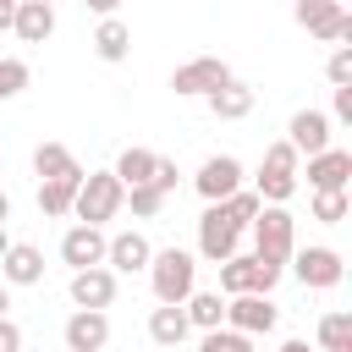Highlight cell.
<instances>
[{
    "instance_id": "1",
    "label": "cell",
    "mask_w": 352,
    "mask_h": 352,
    "mask_svg": "<svg viewBox=\"0 0 352 352\" xmlns=\"http://www.w3.org/2000/svg\"><path fill=\"white\" fill-rule=\"evenodd\" d=\"M148 280H154L160 302H187L198 292V264L182 248H160V253H148Z\"/></svg>"
},
{
    "instance_id": "2",
    "label": "cell",
    "mask_w": 352,
    "mask_h": 352,
    "mask_svg": "<svg viewBox=\"0 0 352 352\" xmlns=\"http://www.w3.org/2000/svg\"><path fill=\"white\" fill-rule=\"evenodd\" d=\"M121 204H126V187L116 182V170H88L82 187H77V198H72V214L82 226H104Z\"/></svg>"
},
{
    "instance_id": "3",
    "label": "cell",
    "mask_w": 352,
    "mask_h": 352,
    "mask_svg": "<svg viewBox=\"0 0 352 352\" xmlns=\"http://www.w3.org/2000/svg\"><path fill=\"white\" fill-rule=\"evenodd\" d=\"M253 253L270 258V264H286L297 253V226H292V214L280 204H258V214H253Z\"/></svg>"
},
{
    "instance_id": "4",
    "label": "cell",
    "mask_w": 352,
    "mask_h": 352,
    "mask_svg": "<svg viewBox=\"0 0 352 352\" xmlns=\"http://www.w3.org/2000/svg\"><path fill=\"white\" fill-rule=\"evenodd\" d=\"M253 192H258L264 204H286V198L297 192V148H292L286 138L264 148V165H258V176H253Z\"/></svg>"
},
{
    "instance_id": "5",
    "label": "cell",
    "mask_w": 352,
    "mask_h": 352,
    "mask_svg": "<svg viewBox=\"0 0 352 352\" xmlns=\"http://www.w3.org/2000/svg\"><path fill=\"white\" fill-rule=\"evenodd\" d=\"M280 270H286V264H270V258H258V253H231V258L220 264V292H226V297H236V292H270V286L280 280Z\"/></svg>"
},
{
    "instance_id": "6",
    "label": "cell",
    "mask_w": 352,
    "mask_h": 352,
    "mask_svg": "<svg viewBox=\"0 0 352 352\" xmlns=\"http://www.w3.org/2000/svg\"><path fill=\"white\" fill-rule=\"evenodd\" d=\"M236 242H242V226L226 214V204H209V209L198 214V253H204L209 264H226V258L236 253Z\"/></svg>"
},
{
    "instance_id": "7",
    "label": "cell",
    "mask_w": 352,
    "mask_h": 352,
    "mask_svg": "<svg viewBox=\"0 0 352 352\" xmlns=\"http://www.w3.org/2000/svg\"><path fill=\"white\" fill-rule=\"evenodd\" d=\"M292 16H297V28H308V38H324V44L352 38V16L341 0H297Z\"/></svg>"
},
{
    "instance_id": "8",
    "label": "cell",
    "mask_w": 352,
    "mask_h": 352,
    "mask_svg": "<svg viewBox=\"0 0 352 352\" xmlns=\"http://www.w3.org/2000/svg\"><path fill=\"white\" fill-rule=\"evenodd\" d=\"M275 319H280V308L270 302V292H236L226 302V324L242 330V336H270Z\"/></svg>"
},
{
    "instance_id": "9",
    "label": "cell",
    "mask_w": 352,
    "mask_h": 352,
    "mask_svg": "<svg viewBox=\"0 0 352 352\" xmlns=\"http://www.w3.org/2000/svg\"><path fill=\"white\" fill-rule=\"evenodd\" d=\"M231 77V66L220 60V55H198V60H187V66H176V77H170V88L182 94V99H204V94H214L220 82Z\"/></svg>"
},
{
    "instance_id": "10",
    "label": "cell",
    "mask_w": 352,
    "mask_h": 352,
    "mask_svg": "<svg viewBox=\"0 0 352 352\" xmlns=\"http://www.w3.org/2000/svg\"><path fill=\"white\" fill-rule=\"evenodd\" d=\"M292 270H297V280L314 286V292H330V286H341V275H346L336 248H302V253L292 258Z\"/></svg>"
},
{
    "instance_id": "11",
    "label": "cell",
    "mask_w": 352,
    "mask_h": 352,
    "mask_svg": "<svg viewBox=\"0 0 352 352\" xmlns=\"http://www.w3.org/2000/svg\"><path fill=\"white\" fill-rule=\"evenodd\" d=\"M346 176H352V154H346V148H319V154H308V187H314V192H346Z\"/></svg>"
},
{
    "instance_id": "12",
    "label": "cell",
    "mask_w": 352,
    "mask_h": 352,
    "mask_svg": "<svg viewBox=\"0 0 352 352\" xmlns=\"http://www.w3.org/2000/svg\"><path fill=\"white\" fill-rule=\"evenodd\" d=\"M192 187H198L209 204L231 198V192L242 187V160H231V154H214V160H204V170L192 176Z\"/></svg>"
},
{
    "instance_id": "13",
    "label": "cell",
    "mask_w": 352,
    "mask_h": 352,
    "mask_svg": "<svg viewBox=\"0 0 352 352\" xmlns=\"http://www.w3.org/2000/svg\"><path fill=\"white\" fill-rule=\"evenodd\" d=\"M72 302L77 308H110L116 302V270H104V264L72 270Z\"/></svg>"
},
{
    "instance_id": "14",
    "label": "cell",
    "mask_w": 352,
    "mask_h": 352,
    "mask_svg": "<svg viewBox=\"0 0 352 352\" xmlns=\"http://www.w3.org/2000/svg\"><path fill=\"white\" fill-rule=\"evenodd\" d=\"M148 236L143 231H116L110 242H104V264L116 270V275H138V270H148Z\"/></svg>"
},
{
    "instance_id": "15",
    "label": "cell",
    "mask_w": 352,
    "mask_h": 352,
    "mask_svg": "<svg viewBox=\"0 0 352 352\" xmlns=\"http://www.w3.org/2000/svg\"><path fill=\"white\" fill-rule=\"evenodd\" d=\"M104 341H110L104 308H77V314L66 319V346H72V352H104Z\"/></svg>"
},
{
    "instance_id": "16",
    "label": "cell",
    "mask_w": 352,
    "mask_h": 352,
    "mask_svg": "<svg viewBox=\"0 0 352 352\" xmlns=\"http://www.w3.org/2000/svg\"><path fill=\"white\" fill-rule=\"evenodd\" d=\"M104 231L99 226H72L66 236H60V258L72 264V270H88V264H104Z\"/></svg>"
},
{
    "instance_id": "17",
    "label": "cell",
    "mask_w": 352,
    "mask_h": 352,
    "mask_svg": "<svg viewBox=\"0 0 352 352\" xmlns=\"http://www.w3.org/2000/svg\"><path fill=\"white\" fill-rule=\"evenodd\" d=\"M0 275H6L11 286H38V280H44V253H38L33 242H11V248L0 253Z\"/></svg>"
},
{
    "instance_id": "18",
    "label": "cell",
    "mask_w": 352,
    "mask_h": 352,
    "mask_svg": "<svg viewBox=\"0 0 352 352\" xmlns=\"http://www.w3.org/2000/svg\"><path fill=\"white\" fill-rule=\"evenodd\" d=\"M204 104H209L214 121H242V116H253V88L236 82V77H226L214 94H204Z\"/></svg>"
},
{
    "instance_id": "19",
    "label": "cell",
    "mask_w": 352,
    "mask_h": 352,
    "mask_svg": "<svg viewBox=\"0 0 352 352\" xmlns=\"http://www.w3.org/2000/svg\"><path fill=\"white\" fill-rule=\"evenodd\" d=\"M286 132H292L286 143H292L297 154H319V148H330V116H324V110H297Z\"/></svg>"
},
{
    "instance_id": "20",
    "label": "cell",
    "mask_w": 352,
    "mask_h": 352,
    "mask_svg": "<svg viewBox=\"0 0 352 352\" xmlns=\"http://www.w3.org/2000/svg\"><path fill=\"white\" fill-rule=\"evenodd\" d=\"M11 28H16L22 44H44V38L55 33V6H44V0H16Z\"/></svg>"
},
{
    "instance_id": "21",
    "label": "cell",
    "mask_w": 352,
    "mask_h": 352,
    "mask_svg": "<svg viewBox=\"0 0 352 352\" xmlns=\"http://www.w3.org/2000/svg\"><path fill=\"white\" fill-rule=\"evenodd\" d=\"M77 187H82V170H66V176H50V182H38V214H50V220L72 214V198H77Z\"/></svg>"
},
{
    "instance_id": "22",
    "label": "cell",
    "mask_w": 352,
    "mask_h": 352,
    "mask_svg": "<svg viewBox=\"0 0 352 352\" xmlns=\"http://www.w3.org/2000/svg\"><path fill=\"white\" fill-rule=\"evenodd\" d=\"M187 330H192V324H187V308H182V302H160V308L148 314V336H154L160 346H182Z\"/></svg>"
},
{
    "instance_id": "23",
    "label": "cell",
    "mask_w": 352,
    "mask_h": 352,
    "mask_svg": "<svg viewBox=\"0 0 352 352\" xmlns=\"http://www.w3.org/2000/svg\"><path fill=\"white\" fill-rule=\"evenodd\" d=\"M94 55H99V60H110V66L132 55V33H126V22H121V16H104V22L94 28Z\"/></svg>"
},
{
    "instance_id": "24",
    "label": "cell",
    "mask_w": 352,
    "mask_h": 352,
    "mask_svg": "<svg viewBox=\"0 0 352 352\" xmlns=\"http://www.w3.org/2000/svg\"><path fill=\"white\" fill-rule=\"evenodd\" d=\"M182 308H187V324H198V330H214V324L226 319V302H220V292H192Z\"/></svg>"
},
{
    "instance_id": "25",
    "label": "cell",
    "mask_w": 352,
    "mask_h": 352,
    "mask_svg": "<svg viewBox=\"0 0 352 352\" xmlns=\"http://www.w3.org/2000/svg\"><path fill=\"white\" fill-rule=\"evenodd\" d=\"M33 170L50 182V176H66V170H77V160H72V148H66V143H38V148H33Z\"/></svg>"
},
{
    "instance_id": "26",
    "label": "cell",
    "mask_w": 352,
    "mask_h": 352,
    "mask_svg": "<svg viewBox=\"0 0 352 352\" xmlns=\"http://www.w3.org/2000/svg\"><path fill=\"white\" fill-rule=\"evenodd\" d=\"M154 160H160V154H148V148H126V154L116 160V182H121V187L148 182V176H154Z\"/></svg>"
},
{
    "instance_id": "27",
    "label": "cell",
    "mask_w": 352,
    "mask_h": 352,
    "mask_svg": "<svg viewBox=\"0 0 352 352\" xmlns=\"http://www.w3.org/2000/svg\"><path fill=\"white\" fill-rule=\"evenodd\" d=\"M319 352H352V314H324L319 319Z\"/></svg>"
},
{
    "instance_id": "28",
    "label": "cell",
    "mask_w": 352,
    "mask_h": 352,
    "mask_svg": "<svg viewBox=\"0 0 352 352\" xmlns=\"http://www.w3.org/2000/svg\"><path fill=\"white\" fill-rule=\"evenodd\" d=\"M126 198H132V214H138V220H154V214L165 209V192H160L154 182H138V187H126Z\"/></svg>"
},
{
    "instance_id": "29",
    "label": "cell",
    "mask_w": 352,
    "mask_h": 352,
    "mask_svg": "<svg viewBox=\"0 0 352 352\" xmlns=\"http://www.w3.org/2000/svg\"><path fill=\"white\" fill-rule=\"evenodd\" d=\"M198 352H253V336H242V330H204V346Z\"/></svg>"
},
{
    "instance_id": "30",
    "label": "cell",
    "mask_w": 352,
    "mask_h": 352,
    "mask_svg": "<svg viewBox=\"0 0 352 352\" xmlns=\"http://www.w3.org/2000/svg\"><path fill=\"white\" fill-rule=\"evenodd\" d=\"M220 204H226V214H231L236 226H253V214H258V204H264V198H258V192H248V187H236V192H231V198H220Z\"/></svg>"
},
{
    "instance_id": "31",
    "label": "cell",
    "mask_w": 352,
    "mask_h": 352,
    "mask_svg": "<svg viewBox=\"0 0 352 352\" xmlns=\"http://www.w3.org/2000/svg\"><path fill=\"white\" fill-rule=\"evenodd\" d=\"M314 220L341 226V220H346V192H314Z\"/></svg>"
},
{
    "instance_id": "32",
    "label": "cell",
    "mask_w": 352,
    "mask_h": 352,
    "mask_svg": "<svg viewBox=\"0 0 352 352\" xmlns=\"http://www.w3.org/2000/svg\"><path fill=\"white\" fill-rule=\"evenodd\" d=\"M28 60H0V99H16L22 88H28Z\"/></svg>"
},
{
    "instance_id": "33",
    "label": "cell",
    "mask_w": 352,
    "mask_h": 352,
    "mask_svg": "<svg viewBox=\"0 0 352 352\" xmlns=\"http://www.w3.org/2000/svg\"><path fill=\"white\" fill-rule=\"evenodd\" d=\"M324 72H330V82H336V88H346V82H352V44H336V55H330V66H324Z\"/></svg>"
},
{
    "instance_id": "34",
    "label": "cell",
    "mask_w": 352,
    "mask_h": 352,
    "mask_svg": "<svg viewBox=\"0 0 352 352\" xmlns=\"http://www.w3.org/2000/svg\"><path fill=\"white\" fill-rule=\"evenodd\" d=\"M0 352H22V330H16L6 314H0Z\"/></svg>"
},
{
    "instance_id": "35",
    "label": "cell",
    "mask_w": 352,
    "mask_h": 352,
    "mask_svg": "<svg viewBox=\"0 0 352 352\" xmlns=\"http://www.w3.org/2000/svg\"><path fill=\"white\" fill-rule=\"evenodd\" d=\"M336 121H352V82L336 88Z\"/></svg>"
},
{
    "instance_id": "36",
    "label": "cell",
    "mask_w": 352,
    "mask_h": 352,
    "mask_svg": "<svg viewBox=\"0 0 352 352\" xmlns=\"http://www.w3.org/2000/svg\"><path fill=\"white\" fill-rule=\"evenodd\" d=\"M82 6H88V11H99V16H116V6H121V0H82Z\"/></svg>"
},
{
    "instance_id": "37",
    "label": "cell",
    "mask_w": 352,
    "mask_h": 352,
    "mask_svg": "<svg viewBox=\"0 0 352 352\" xmlns=\"http://www.w3.org/2000/svg\"><path fill=\"white\" fill-rule=\"evenodd\" d=\"M11 16H16V0H0V33L11 28Z\"/></svg>"
},
{
    "instance_id": "38",
    "label": "cell",
    "mask_w": 352,
    "mask_h": 352,
    "mask_svg": "<svg viewBox=\"0 0 352 352\" xmlns=\"http://www.w3.org/2000/svg\"><path fill=\"white\" fill-rule=\"evenodd\" d=\"M275 352H314V346H308V341H280Z\"/></svg>"
},
{
    "instance_id": "39",
    "label": "cell",
    "mask_w": 352,
    "mask_h": 352,
    "mask_svg": "<svg viewBox=\"0 0 352 352\" xmlns=\"http://www.w3.org/2000/svg\"><path fill=\"white\" fill-rule=\"evenodd\" d=\"M0 220H11V198L6 192H0Z\"/></svg>"
},
{
    "instance_id": "40",
    "label": "cell",
    "mask_w": 352,
    "mask_h": 352,
    "mask_svg": "<svg viewBox=\"0 0 352 352\" xmlns=\"http://www.w3.org/2000/svg\"><path fill=\"white\" fill-rule=\"evenodd\" d=\"M6 308H11V292H6V286H0V314H6Z\"/></svg>"
},
{
    "instance_id": "41",
    "label": "cell",
    "mask_w": 352,
    "mask_h": 352,
    "mask_svg": "<svg viewBox=\"0 0 352 352\" xmlns=\"http://www.w3.org/2000/svg\"><path fill=\"white\" fill-rule=\"evenodd\" d=\"M6 248H11V236H6V220H0V253H6Z\"/></svg>"
},
{
    "instance_id": "42",
    "label": "cell",
    "mask_w": 352,
    "mask_h": 352,
    "mask_svg": "<svg viewBox=\"0 0 352 352\" xmlns=\"http://www.w3.org/2000/svg\"><path fill=\"white\" fill-rule=\"evenodd\" d=\"M44 6H50V0H44Z\"/></svg>"
}]
</instances>
